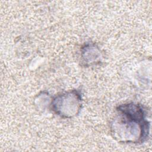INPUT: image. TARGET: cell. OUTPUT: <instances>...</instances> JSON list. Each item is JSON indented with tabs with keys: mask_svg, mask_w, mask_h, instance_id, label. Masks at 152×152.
I'll list each match as a JSON object with an SVG mask.
<instances>
[{
	"mask_svg": "<svg viewBox=\"0 0 152 152\" xmlns=\"http://www.w3.org/2000/svg\"><path fill=\"white\" fill-rule=\"evenodd\" d=\"M117 115L110 125L113 137L125 143H142L148 138L150 122L142 106L127 103L116 107Z\"/></svg>",
	"mask_w": 152,
	"mask_h": 152,
	"instance_id": "obj_1",
	"label": "cell"
},
{
	"mask_svg": "<svg viewBox=\"0 0 152 152\" xmlns=\"http://www.w3.org/2000/svg\"><path fill=\"white\" fill-rule=\"evenodd\" d=\"M81 106V93L76 89L58 94L52 99L50 103L52 110L63 118L76 116L79 113Z\"/></svg>",
	"mask_w": 152,
	"mask_h": 152,
	"instance_id": "obj_2",
	"label": "cell"
},
{
	"mask_svg": "<svg viewBox=\"0 0 152 152\" xmlns=\"http://www.w3.org/2000/svg\"><path fill=\"white\" fill-rule=\"evenodd\" d=\"M83 62L86 66L95 65L101 61L100 49L94 43H85L81 48Z\"/></svg>",
	"mask_w": 152,
	"mask_h": 152,
	"instance_id": "obj_3",
	"label": "cell"
}]
</instances>
